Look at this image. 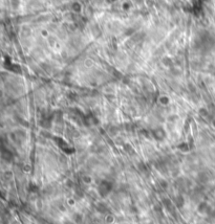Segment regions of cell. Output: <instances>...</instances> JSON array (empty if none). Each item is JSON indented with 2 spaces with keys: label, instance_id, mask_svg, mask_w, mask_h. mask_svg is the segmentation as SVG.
<instances>
[{
  "label": "cell",
  "instance_id": "cell-1",
  "mask_svg": "<svg viewBox=\"0 0 215 224\" xmlns=\"http://www.w3.org/2000/svg\"><path fill=\"white\" fill-rule=\"evenodd\" d=\"M111 185L109 184V182H102L101 184L99 185V194L101 197L105 198L107 195L110 193L111 191Z\"/></svg>",
  "mask_w": 215,
  "mask_h": 224
}]
</instances>
